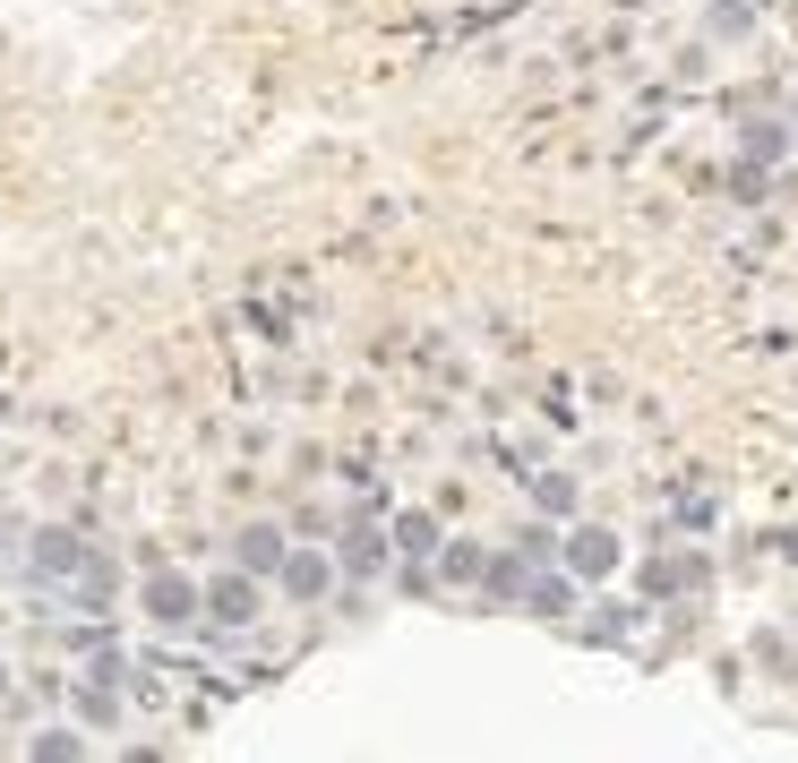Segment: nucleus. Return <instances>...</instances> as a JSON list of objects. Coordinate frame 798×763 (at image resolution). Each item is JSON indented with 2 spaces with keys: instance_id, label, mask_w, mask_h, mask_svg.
I'll return each instance as SVG.
<instances>
[{
  "instance_id": "nucleus-3",
  "label": "nucleus",
  "mask_w": 798,
  "mask_h": 763,
  "mask_svg": "<svg viewBox=\"0 0 798 763\" xmlns=\"http://www.w3.org/2000/svg\"><path fill=\"white\" fill-rule=\"evenodd\" d=\"M284 583H292V592H326V558H310V549L284 558Z\"/></svg>"
},
{
  "instance_id": "nucleus-9",
  "label": "nucleus",
  "mask_w": 798,
  "mask_h": 763,
  "mask_svg": "<svg viewBox=\"0 0 798 763\" xmlns=\"http://www.w3.org/2000/svg\"><path fill=\"white\" fill-rule=\"evenodd\" d=\"M215 609H224V618H250V583H215Z\"/></svg>"
},
{
  "instance_id": "nucleus-2",
  "label": "nucleus",
  "mask_w": 798,
  "mask_h": 763,
  "mask_svg": "<svg viewBox=\"0 0 798 763\" xmlns=\"http://www.w3.org/2000/svg\"><path fill=\"white\" fill-rule=\"evenodd\" d=\"M687 574H696V558H653V567H644V592H678Z\"/></svg>"
},
{
  "instance_id": "nucleus-1",
  "label": "nucleus",
  "mask_w": 798,
  "mask_h": 763,
  "mask_svg": "<svg viewBox=\"0 0 798 763\" xmlns=\"http://www.w3.org/2000/svg\"><path fill=\"white\" fill-rule=\"evenodd\" d=\"M609 567H618V532H602V523H593V532H575V541H567V574L602 583Z\"/></svg>"
},
{
  "instance_id": "nucleus-8",
  "label": "nucleus",
  "mask_w": 798,
  "mask_h": 763,
  "mask_svg": "<svg viewBox=\"0 0 798 763\" xmlns=\"http://www.w3.org/2000/svg\"><path fill=\"white\" fill-rule=\"evenodd\" d=\"M241 558H250V567H275V558H284V541H275V532H250V541H241Z\"/></svg>"
},
{
  "instance_id": "nucleus-6",
  "label": "nucleus",
  "mask_w": 798,
  "mask_h": 763,
  "mask_svg": "<svg viewBox=\"0 0 798 763\" xmlns=\"http://www.w3.org/2000/svg\"><path fill=\"white\" fill-rule=\"evenodd\" d=\"M438 567H447V583H473V574H481V549H473V541H455Z\"/></svg>"
},
{
  "instance_id": "nucleus-4",
  "label": "nucleus",
  "mask_w": 798,
  "mask_h": 763,
  "mask_svg": "<svg viewBox=\"0 0 798 763\" xmlns=\"http://www.w3.org/2000/svg\"><path fill=\"white\" fill-rule=\"evenodd\" d=\"M481 567H489V592H498V601L524 592V558H481Z\"/></svg>"
},
{
  "instance_id": "nucleus-5",
  "label": "nucleus",
  "mask_w": 798,
  "mask_h": 763,
  "mask_svg": "<svg viewBox=\"0 0 798 763\" xmlns=\"http://www.w3.org/2000/svg\"><path fill=\"white\" fill-rule=\"evenodd\" d=\"M147 601H155V618H190V583H172V574H155V592H147Z\"/></svg>"
},
{
  "instance_id": "nucleus-7",
  "label": "nucleus",
  "mask_w": 798,
  "mask_h": 763,
  "mask_svg": "<svg viewBox=\"0 0 798 763\" xmlns=\"http://www.w3.org/2000/svg\"><path fill=\"white\" fill-rule=\"evenodd\" d=\"M395 541H404V558H430V541H438V532H430L421 515H404V523H395Z\"/></svg>"
}]
</instances>
